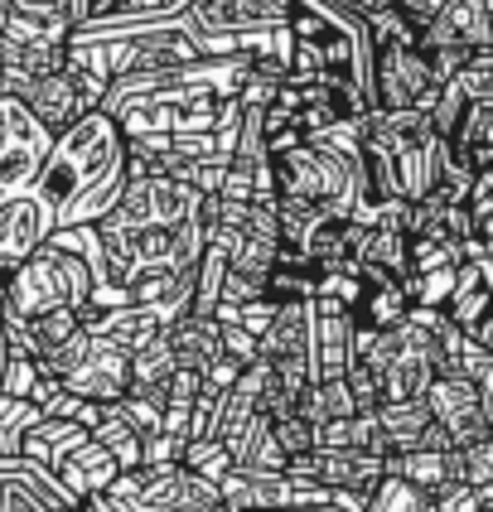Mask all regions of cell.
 Listing matches in <instances>:
<instances>
[{
	"instance_id": "cell-1",
	"label": "cell",
	"mask_w": 493,
	"mask_h": 512,
	"mask_svg": "<svg viewBox=\"0 0 493 512\" xmlns=\"http://www.w3.org/2000/svg\"><path fill=\"white\" fill-rule=\"evenodd\" d=\"M126 189V131L112 116L87 112L73 131L54 136V150L39 170L34 194L54 208L58 228H78L107 218Z\"/></svg>"
},
{
	"instance_id": "cell-2",
	"label": "cell",
	"mask_w": 493,
	"mask_h": 512,
	"mask_svg": "<svg viewBox=\"0 0 493 512\" xmlns=\"http://www.w3.org/2000/svg\"><path fill=\"white\" fill-rule=\"evenodd\" d=\"M0 97H20L29 112L39 116V126H44L49 136H63V131H73L87 112H97V107H102V97H107V78L87 73V68H78V63L68 58L58 73L34 78V83H15V78H5V83H0Z\"/></svg>"
},
{
	"instance_id": "cell-3",
	"label": "cell",
	"mask_w": 493,
	"mask_h": 512,
	"mask_svg": "<svg viewBox=\"0 0 493 512\" xmlns=\"http://www.w3.org/2000/svg\"><path fill=\"white\" fill-rule=\"evenodd\" d=\"M54 150V136L39 126L20 97H0V203L20 199L39 184V170Z\"/></svg>"
},
{
	"instance_id": "cell-4",
	"label": "cell",
	"mask_w": 493,
	"mask_h": 512,
	"mask_svg": "<svg viewBox=\"0 0 493 512\" xmlns=\"http://www.w3.org/2000/svg\"><path fill=\"white\" fill-rule=\"evenodd\" d=\"M54 232H58L54 208L39 199L34 189L20 194V199L0 203V295H5V281H10Z\"/></svg>"
},
{
	"instance_id": "cell-5",
	"label": "cell",
	"mask_w": 493,
	"mask_h": 512,
	"mask_svg": "<svg viewBox=\"0 0 493 512\" xmlns=\"http://www.w3.org/2000/svg\"><path fill=\"white\" fill-rule=\"evenodd\" d=\"M63 392L92 401V406H116L121 397H131V353L121 343L92 334L73 372H63Z\"/></svg>"
},
{
	"instance_id": "cell-6",
	"label": "cell",
	"mask_w": 493,
	"mask_h": 512,
	"mask_svg": "<svg viewBox=\"0 0 493 512\" xmlns=\"http://www.w3.org/2000/svg\"><path fill=\"white\" fill-rule=\"evenodd\" d=\"M426 406H431L435 426L455 440V450L493 435V421L484 411V401H479V387L464 372H440L431 382V392H426Z\"/></svg>"
},
{
	"instance_id": "cell-7",
	"label": "cell",
	"mask_w": 493,
	"mask_h": 512,
	"mask_svg": "<svg viewBox=\"0 0 493 512\" xmlns=\"http://www.w3.org/2000/svg\"><path fill=\"white\" fill-rule=\"evenodd\" d=\"M54 474H58V484L73 493V503H87V498H97V493H112V484L121 479L116 459L92 440V430H87L83 440H73V445L54 459Z\"/></svg>"
},
{
	"instance_id": "cell-8",
	"label": "cell",
	"mask_w": 493,
	"mask_h": 512,
	"mask_svg": "<svg viewBox=\"0 0 493 512\" xmlns=\"http://www.w3.org/2000/svg\"><path fill=\"white\" fill-rule=\"evenodd\" d=\"M165 339H170L179 368L208 372L213 358H223V324L208 319V314H179L170 329H165Z\"/></svg>"
},
{
	"instance_id": "cell-9",
	"label": "cell",
	"mask_w": 493,
	"mask_h": 512,
	"mask_svg": "<svg viewBox=\"0 0 493 512\" xmlns=\"http://www.w3.org/2000/svg\"><path fill=\"white\" fill-rule=\"evenodd\" d=\"M174 372H179V358H174L170 339L155 334L145 348L131 353V397H145V401H160V406H165V392H170Z\"/></svg>"
},
{
	"instance_id": "cell-10",
	"label": "cell",
	"mask_w": 493,
	"mask_h": 512,
	"mask_svg": "<svg viewBox=\"0 0 493 512\" xmlns=\"http://www.w3.org/2000/svg\"><path fill=\"white\" fill-rule=\"evenodd\" d=\"M377 426L387 440V455H406L431 430V406L426 401H387V406H377Z\"/></svg>"
},
{
	"instance_id": "cell-11",
	"label": "cell",
	"mask_w": 493,
	"mask_h": 512,
	"mask_svg": "<svg viewBox=\"0 0 493 512\" xmlns=\"http://www.w3.org/2000/svg\"><path fill=\"white\" fill-rule=\"evenodd\" d=\"M450 150H455L474 174L493 170V107H474V102H469L460 131L450 136Z\"/></svg>"
},
{
	"instance_id": "cell-12",
	"label": "cell",
	"mask_w": 493,
	"mask_h": 512,
	"mask_svg": "<svg viewBox=\"0 0 493 512\" xmlns=\"http://www.w3.org/2000/svg\"><path fill=\"white\" fill-rule=\"evenodd\" d=\"M382 464H387V474H397V479H406L411 488H421V493H431V498H440L445 488L455 484V479H450V455L411 450V455H387Z\"/></svg>"
},
{
	"instance_id": "cell-13",
	"label": "cell",
	"mask_w": 493,
	"mask_h": 512,
	"mask_svg": "<svg viewBox=\"0 0 493 512\" xmlns=\"http://www.w3.org/2000/svg\"><path fill=\"white\" fill-rule=\"evenodd\" d=\"M92 440L116 459V469H121V474H131V469H141L145 464V440L126 426L121 416H116V406H107V416L92 426Z\"/></svg>"
},
{
	"instance_id": "cell-14",
	"label": "cell",
	"mask_w": 493,
	"mask_h": 512,
	"mask_svg": "<svg viewBox=\"0 0 493 512\" xmlns=\"http://www.w3.org/2000/svg\"><path fill=\"white\" fill-rule=\"evenodd\" d=\"M450 479L464 488H493V435L450 450Z\"/></svg>"
},
{
	"instance_id": "cell-15",
	"label": "cell",
	"mask_w": 493,
	"mask_h": 512,
	"mask_svg": "<svg viewBox=\"0 0 493 512\" xmlns=\"http://www.w3.org/2000/svg\"><path fill=\"white\" fill-rule=\"evenodd\" d=\"M44 421V411L39 406H29V401H15V397H0V459H15L20 455V445H25V435Z\"/></svg>"
},
{
	"instance_id": "cell-16",
	"label": "cell",
	"mask_w": 493,
	"mask_h": 512,
	"mask_svg": "<svg viewBox=\"0 0 493 512\" xmlns=\"http://www.w3.org/2000/svg\"><path fill=\"white\" fill-rule=\"evenodd\" d=\"M363 512H435V498L421 493V488H411L397 474H382V484L373 488V498H368Z\"/></svg>"
},
{
	"instance_id": "cell-17",
	"label": "cell",
	"mask_w": 493,
	"mask_h": 512,
	"mask_svg": "<svg viewBox=\"0 0 493 512\" xmlns=\"http://www.w3.org/2000/svg\"><path fill=\"white\" fill-rule=\"evenodd\" d=\"M271 435H276V445L286 450V459H300V455H310V450H319V430L310 426L300 411L276 416V421H271Z\"/></svg>"
},
{
	"instance_id": "cell-18",
	"label": "cell",
	"mask_w": 493,
	"mask_h": 512,
	"mask_svg": "<svg viewBox=\"0 0 493 512\" xmlns=\"http://www.w3.org/2000/svg\"><path fill=\"white\" fill-rule=\"evenodd\" d=\"M344 382H348V392H353V406H358V411H377V406H382V377H377L368 363L353 358V368L344 372Z\"/></svg>"
},
{
	"instance_id": "cell-19",
	"label": "cell",
	"mask_w": 493,
	"mask_h": 512,
	"mask_svg": "<svg viewBox=\"0 0 493 512\" xmlns=\"http://www.w3.org/2000/svg\"><path fill=\"white\" fill-rule=\"evenodd\" d=\"M455 83H460V92L474 107H493V68H464Z\"/></svg>"
},
{
	"instance_id": "cell-20",
	"label": "cell",
	"mask_w": 493,
	"mask_h": 512,
	"mask_svg": "<svg viewBox=\"0 0 493 512\" xmlns=\"http://www.w3.org/2000/svg\"><path fill=\"white\" fill-rule=\"evenodd\" d=\"M445 5H450V0H397V10H402V15H406V20H411L416 29L431 25V20L440 15V10H445Z\"/></svg>"
},
{
	"instance_id": "cell-21",
	"label": "cell",
	"mask_w": 493,
	"mask_h": 512,
	"mask_svg": "<svg viewBox=\"0 0 493 512\" xmlns=\"http://www.w3.org/2000/svg\"><path fill=\"white\" fill-rule=\"evenodd\" d=\"M199 0H131L126 15H170V10H194Z\"/></svg>"
},
{
	"instance_id": "cell-22",
	"label": "cell",
	"mask_w": 493,
	"mask_h": 512,
	"mask_svg": "<svg viewBox=\"0 0 493 512\" xmlns=\"http://www.w3.org/2000/svg\"><path fill=\"white\" fill-rule=\"evenodd\" d=\"M58 15L73 25V34L83 25H92V0H58Z\"/></svg>"
},
{
	"instance_id": "cell-23",
	"label": "cell",
	"mask_w": 493,
	"mask_h": 512,
	"mask_svg": "<svg viewBox=\"0 0 493 512\" xmlns=\"http://www.w3.org/2000/svg\"><path fill=\"white\" fill-rule=\"evenodd\" d=\"M83 512H136L131 503H121L116 493H97V498H87V503H78Z\"/></svg>"
},
{
	"instance_id": "cell-24",
	"label": "cell",
	"mask_w": 493,
	"mask_h": 512,
	"mask_svg": "<svg viewBox=\"0 0 493 512\" xmlns=\"http://www.w3.org/2000/svg\"><path fill=\"white\" fill-rule=\"evenodd\" d=\"M10 25V0H0V29Z\"/></svg>"
},
{
	"instance_id": "cell-25",
	"label": "cell",
	"mask_w": 493,
	"mask_h": 512,
	"mask_svg": "<svg viewBox=\"0 0 493 512\" xmlns=\"http://www.w3.org/2000/svg\"><path fill=\"white\" fill-rule=\"evenodd\" d=\"M0 368H5V324H0Z\"/></svg>"
},
{
	"instance_id": "cell-26",
	"label": "cell",
	"mask_w": 493,
	"mask_h": 512,
	"mask_svg": "<svg viewBox=\"0 0 493 512\" xmlns=\"http://www.w3.org/2000/svg\"><path fill=\"white\" fill-rule=\"evenodd\" d=\"M0 83H5V58H0Z\"/></svg>"
}]
</instances>
